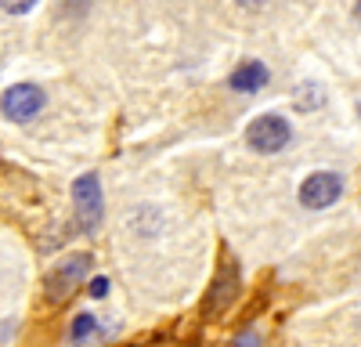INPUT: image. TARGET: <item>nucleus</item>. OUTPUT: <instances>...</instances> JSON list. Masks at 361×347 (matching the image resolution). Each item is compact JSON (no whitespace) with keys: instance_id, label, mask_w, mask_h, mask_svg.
<instances>
[{"instance_id":"f257e3e1","label":"nucleus","mask_w":361,"mask_h":347,"mask_svg":"<svg viewBox=\"0 0 361 347\" xmlns=\"http://www.w3.org/2000/svg\"><path fill=\"white\" fill-rule=\"evenodd\" d=\"M238 297V268H235V260L231 257H221V268L214 275V282H209L206 289V300H202V315L206 318H214L221 311H228Z\"/></svg>"},{"instance_id":"f03ea898","label":"nucleus","mask_w":361,"mask_h":347,"mask_svg":"<svg viewBox=\"0 0 361 347\" xmlns=\"http://www.w3.org/2000/svg\"><path fill=\"white\" fill-rule=\"evenodd\" d=\"M289 138H293V130H289V123L282 120V116H257V120L250 123V130H246V141L253 145L257 152H282L286 145H289Z\"/></svg>"},{"instance_id":"7ed1b4c3","label":"nucleus","mask_w":361,"mask_h":347,"mask_svg":"<svg viewBox=\"0 0 361 347\" xmlns=\"http://www.w3.org/2000/svg\"><path fill=\"white\" fill-rule=\"evenodd\" d=\"M343 192V178L333 170H318L311 174V178L300 185V202H304L307 210H325V207H333V202L340 199Z\"/></svg>"},{"instance_id":"20e7f679","label":"nucleus","mask_w":361,"mask_h":347,"mask_svg":"<svg viewBox=\"0 0 361 347\" xmlns=\"http://www.w3.org/2000/svg\"><path fill=\"white\" fill-rule=\"evenodd\" d=\"M87 268H90V257H87V253H73V257H66L62 264L51 272V279H47V297H51V300H66L73 289L83 282Z\"/></svg>"},{"instance_id":"39448f33","label":"nucleus","mask_w":361,"mask_h":347,"mask_svg":"<svg viewBox=\"0 0 361 347\" xmlns=\"http://www.w3.org/2000/svg\"><path fill=\"white\" fill-rule=\"evenodd\" d=\"M44 91L40 87H33V83H18V87H11V91L0 98V109H4V116L8 120H15V123H25V120H33V116L44 109Z\"/></svg>"},{"instance_id":"423d86ee","label":"nucleus","mask_w":361,"mask_h":347,"mask_svg":"<svg viewBox=\"0 0 361 347\" xmlns=\"http://www.w3.org/2000/svg\"><path fill=\"white\" fill-rule=\"evenodd\" d=\"M73 199H76V217H80V228H98L102 221V185L94 174H83V178H76L73 185Z\"/></svg>"},{"instance_id":"0eeeda50","label":"nucleus","mask_w":361,"mask_h":347,"mask_svg":"<svg viewBox=\"0 0 361 347\" xmlns=\"http://www.w3.org/2000/svg\"><path fill=\"white\" fill-rule=\"evenodd\" d=\"M231 91H243V95H253V91H260V87L267 83V66H260V62H243L235 73H231Z\"/></svg>"},{"instance_id":"6e6552de","label":"nucleus","mask_w":361,"mask_h":347,"mask_svg":"<svg viewBox=\"0 0 361 347\" xmlns=\"http://www.w3.org/2000/svg\"><path fill=\"white\" fill-rule=\"evenodd\" d=\"M94 336H98L94 315H76V318H73V343H76V347H87Z\"/></svg>"},{"instance_id":"1a4fd4ad","label":"nucleus","mask_w":361,"mask_h":347,"mask_svg":"<svg viewBox=\"0 0 361 347\" xmlns=\"http://www.w3.org/2000/svg\"><path fill=\"white\" fill-rule=\"evenodd\" d=\"M322 102H325V95H322L318 83H300V87H296V109L307 112V109H318Z\"/></svg>"},{"instance_id":"9d476101","label":"nucleus","mask_w":361,"mask_h":347,"mask_svg":"<svg viewBox=\"0 0 361 347\" xmlns=\"http://www.w3.org/2000/svg\"><path fill=\"white\" fill-rule=\"evenodd\" d=\"M235 347H260V336H257L253 329H243V336H238Z\"/></svg>"},{"instance_id":"9b49d317","label":"nucleus","mask_w":361,"mask_h":347,"mask_svg":"<svg viewBox=\"0 0 361 347\" xmlns=\"http://www.w3.org/2000/svg\"><path fill=\"white\" fill-rule=\"evenodd\" d=\"M109 293V279H94L90 282V297H105Z\"/></svg>"},{"instance_id":"f8f14e48","label":"nucleus","mask_w":361,"mask_h":347,"mask_svg":"<svg viewBox=\"0 0 361 347\" xmlns=\"http://www.w3.org/2000/svg\"><path fill=\"white\" fill-rule=\"evenodd\" d=\"M357 18H361V4H357Z\"/></svg>"}]
</instances>
